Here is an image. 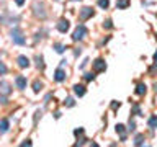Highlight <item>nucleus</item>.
<instances>
[{
  "mask_svg": "<svg viewBox=\"0 0 157 147\" xmlns=\"http://www.w3.org/2000/svg\"><path fill=\"white\" fill-rule=\"evenodd\" d=\"M74 91H75V95L84 96V95H85V87H82V85H74Z\"/></svg>",
  "mask_w": 157,
  "mask_h": 147,
  "instance_id": "nucleus-12",
  "label": "nucleus"
},
{
  "mask_svg": "<svg viewBox=\"0 0 157 147\" xmlns=\"http://www.w3.org/2000/svg\"><path fill=\"white\" fill-rule=\"evenodd\" d=\"M93 16V8H90V7H84L80 10V13H79V18H80L82 21L88 20V18H92Z\"/></svg>",
  "mask_w": 157,
  "mask_h": 147,
  "instance_id": "nucleus-3",
  "label": "nucleus"
},
{
  "mask_svg": "<svg viewBox=\"0 0 157 147\" xmlns=\"http://www.w3.org/2000/svg\"><path fill=\"white\" fill-rule=\"evenodd\" d=\"M41 88H43V82H39V80H35V82H33V90H35L36 93H38Z\"/></svg>",
  "mask_w": 157,
  "mask_h": 147,
  "instance_id": "nucleus-14",
  "label": "nucleus"
},
{
  "mask_svg": "<svg viewBox=\"0 0 157 147\" xmlns=\"http://www.w3.org/2000/svg\"><path fill=\"white\" fill-rule=\"evenodd\" d=\"M85 36H87V28L84 25H79L77 26V30L74 31V35H72V39L79 41V39H84Z\"/></svg>",
  "mask_w": 157,
  "mask_h": 147,
  "instance_id": "nucleus-2",
  "label": "nucleus"
},
{
  "mask_svg": "<svg viewBox=\"0 0 157 147\" xmlns=\"http://www.w3.org/2000/svg\"><path fill=\"white\" fill-rule=\"evenodd\" d=\"M56 51L59 52V54H61V52H64V46H62V44H56Z\"/></svg>",
  "mask_w": 157,
  "mask_h": 147,
  "instance_id": "nucleus-24",
  "label": "nucleus"
},
{
  "mask_svg": "<svg viewBox=\"0 0 157 147\" xmlns=\"http://www.w3.org/2000/svg\"><path fill=\"white\" fill-rule=\"evenodd\" d=\"M116 132H120L121 141H126V131H124V126H123V124H118L116 126Z\"/></svg>",
  "mask_w": 157,
  "mask_h": 147,
  "instance_id": "nucleus-13",
  "label": "nucleus"
},
{
  "mask_svg": "<svg viewBox=\"0 0 157 147\" xmlns=\"http://www.w3.org/2000/svg\"><path fill=\"white\" fill-rule=\"evenodd\" d=\"M136 93L137 95H144V93H146V85H144V83H139L137 88H136Z\"/></svg>",
  "mask_w": 157,
  "mask_h": 147,
  "instance_id": "nucleus-16",
  "label": "nucleus"
},
{
  "mask_svg": "<svg viewBox=\"0 0 157 147\" xmlns=\"http://www.w3.org/2000/svg\"><path fill=\"white\" fill-rule=\"evenodd\" d=\"M12 39H13V43H15V44H20V46L26 43V39L23 38V33H21L18 28H15V30L12 31Z\"/></svg>",
  "mask_w": 157,
  "mask_h": 147,
  "instance_id": "nucleus-1",
  "label": "nucleus"
},
{
  "mask_svg": "<svg viewBox=\"0 0 157 147\" xmlns=\"http://www.w3.org/2000/svg\"><path fill=\"white\" fill-rule=\"evenodd\" d=\"M74 2H77V0H74Z\"/></svg>",
  "mask_w": 157,
  "mask_h": 147,
  "instance_id": "nucleus-32",
  "label": "nucleus"
},
{
  "mask_svg": "<svg viewBox=\"0 0 157 147\" xmlns=\"http://www.w3.org/2000/svg\"><path fill=\"white\" fill-rule=\"evenodd\" d=\"M93 69H95V72H103L107 69V64H105L103 59H97V61L93 62Z\"/></svg>",
  "mask_w": 157,
  "mask_h": 147,
  "instance_id": "nucleus-5",
  "label": "nucleus"
},
{
  "mask_svg": "<svg viewBox=\"0 0 157 147\" xmlns=\"http://www.w3.org/2000/svg\"><path fill=\"white\" fill-rule=\"evenodd\" d=\"M66 105H67V106H74V105H75V102H74V98H67V100H66Z\"/></svg>",
  "mask_w": 157,
  "mask_h": 147,
  "instance_id": "nucleus-22",
  "label": "nucleus"
},
{
  "mask_svg": "<svg viewBox=\"0 0 157 147\" xmlns=\"http://www.w3.org/2000/svg\"><path fill=\"white\" fill-rule=\"evenodd\" d=\"M149 126H151V127H156L157 126V116H152L151 119H149Z\"/></svg>",
  "mask_w": 157,
  "mask_h": 147,
  "instance_id": "nucleus-20",
  "label": "nucleus"
},
{
  "mask_svg": "<svg viewBox=\"0 0 157 147\" xmlns=\"http://www.w3.org/2000/svg\"><path fill=\"white\" fill-rule=\"evenodd\" d=\"M8 126H10L8 119H2V121H0V134H3V132L8 131Z\"/></svg>",
  "mask_w": 157,
  "mask_h": 147,
  "instance_id": "nucleus-11",
  "label": "nucleus"
},
{
  "mask_svg": "<svg viewBox=\"0 0 157 147\" xmlns=\"http://www.w3.org/2000/svg\"><path fill=\"white\" fill-rule=\"evenodd\" d=\"M10 83H8V82H5V80H2L0 82V93H2V95H10Z\"/></svg>",
  "mask_w": 157,
  "mask_h": 147,
  "instance_id": "nucleus-6",
  "label": "nucleus"
},
{
  "mask_svg": "<svg viewBox=\"0 0 157 147\" xmlns=\"http://www.w3.org/2000/svg\"><path fill=\"white\" fill-rule=\"evenodd\" d=\"M33 8H35V15H36V16H39V18H44V16H46L44 5H43V3H38V2H35Z\"/></svg>",
  "mask_w": 157,
  "mask_h": 147,
  "instance_id": "nucleus-4",
  "label": "nucleus"
},
{
  "mask_svg": "<svg viewBox=\"0 0 157 147\" xmlns=\"http://www.w3.org/2000/svg\"><path fill=\"white\" fill-rule=\"evenodd\" d=\"M26 146H31V141H25V142H21V147H26Z\"/></svg>",
  "mask_w": 157,
  "mask_h": 147,
  "instance_id": "nucleus-29",
  "label": "nucleus"
},
{
  "mask_svg": "<svg viewBox=\"0 0 157 147\" xmlns=\"http://www.w3.org/2000/svg\"><path fill=\"white\" fill-rule=\"evenodd\" d=\"M36 66H38V69H44V62H43V56H36Z\"/></svg>",
  "mask_w": 157,
  "mask_h": 147,
  "instance_id": "nucleus-15",
  "label": "nucleus"
},
{
  "mask_svg": "<svg viewBox=\"0 0 157 147\" xmlns=\"http://www.w3.org/2000/svg\"><path fill=\"white\" fill-rule=\"evenodd\" d=\"M98 5H100L101 8H108V5H110V0H98Z\"/></svg>",
  "mask_w": 157,
  "mask_h": 147,
  "instance_id": "nucleus-19",
  "label": "nucleus"
},
{
  "mask_svg": "<svg viewBox=\"0 0 157 147\" xmlns=\"http://www.w3.org/2000/svg\"><path fill=\"white\" fill-rule=\"evenodd\" d=\"M3 74H7V67L3 62H0V75H3Z\"/></svg>",
  "mask_w": 157,
  "mask_h": 147,
  "instance_id": "nucleus-21",
  "label": "nucleus"
},
{
  "mask_svg": "<svg viewBox=\"0 0 157 147\" xmlns=\"http://www.w3.org/2000/svg\"><path fill=\"white\" fill-rule=\"evenodd\" d=\"M15 83H16V87L20 88V90H23V88H26V79L23 75H18L15 79Z\"/></svg>",
  "mask_w": 157,
  "mask_h": 147,
  "instance_id": "nucleus-8",
  "label": "nucleus"
},
{
  "mask_svg": "<svg viewBox=\"0 0 157 147\" xmlns=\"http://www.w3.org/2000/svg\"><path fill=\"white\" fill-rule=\"evenodd\" d=\"M64 79H66V72L59 67V69L56 70V74H54V80H56V82H62Z\"/></svg>",
  "mask_w": 157,
  "mask_h": 147,
  "instance_id": "nucleus-10",
  "label": "nucleus"
},
{
  "mask_svg": "<svg viewBox=\"0 0 157 147\" xmlns=\"http://www.w3.org/2000/svg\"><path fill=\"white\" fill-rule=\"evenodd\" d=\"M136 129V124H134V121H129V131H134Z\"/></svg>",
  "mask_w": 157,
  "mask_h": 147,
  "instance_id": "nucleus-26",
  "label": "nucleus"
},
{
  "mask_svg": "<svg viewBox=\"0 0 157 147\" xmlns=\"http://www.w3.org/2000/svg\"><path fill=\"white\" fill-rule=\"evenodd\" d=\"M142 142H144V136H142V134L136 136V141H134V144H136V146H142Z\"/></svg>",
  "mask_w": 157,
  "mask_h": 147,
  "instance_id": "nucleus-18",
  "label": "nucleus"
},
{
  "mask_svg": "<svg viewBox=\"0 0 157 147\" xmlns=\"http://www.w3.org/2000/svg\"><path fill=\"white\" fill-rule=\"evenodd\" d=\"M128 5H129V2H128V0H118V2H116L118 8H126Z\"/></svg>",
  "mask_w": 157,
  "mask_h": 147,
  "instance_id": "nucleus-17",
  "label": "nucleus"
},
{
  "mask_svg": "<svg viewBox=\"0 0 157 147\" xmlns=\"http://www.w3.org/2000/svg\"><path fill=\"white\" fill-rule=\"evenodd\" d=\"M111 108H113V110H118V108H120V103H118V102H113L111 103Z\"/></svg>",
  "mask_w": 157,
  "mask_h": 147,
  "instance_id": "nucleus-27",
  "label": "nucleus"
},
{
  "mask_svg": "<svg viewBox=\"0 0 157 147\" xmlns=\"http://www.w3.org/2000/svg\"><path fill=\"white\" fill-rule=\"evenodd\" d=\"M133 111L136 113V114H139V116H141V108L137 106V105H134V108H133Z\"/></svg>",
  "mask_w": 157,
  "mask_h": 147,
  "instance_id": "nucleus-25",
  "label": "nucleus"
},
{
  "mask_svg": "<svg viewBox=\"0 0 157 147\" xmlns=\"http://www.w3.org/2000/svg\"><path fill=\"white\" fill-rule=\"evenodd\" d=\"M15 2H16V5H18V7H21L23 3H25V0H15Z\"/></svg>",
  "mask_w": 157,
  "mask_h": 147,
  "instance_id": "nucleus-30",
  "label": "nucleus"
},
{
  "mask_svg": "<svg viewBox=\"0 0 157 147\" xmlns=\"http://www.w3.org/2000/svg\"><path fill=\"white\" fill-rule=\"evenodd\" d=\"M154 61H156V62H157V51H156V52H154Z\"/></svg>",
  "mask_w": 157,
  "mask_h": 147,
  "instance_id": "nucleus-31",
  "label": "nucleus"
},
{
  "mask_svg": "<svg viewBox=\"0 0 157 147\" xmlns=\"http://www.w3.org/2000/svg\"><path fill=\"white\" fill-rule=\"evenodd\" d=\"M57 30L61 31V33H67V30H69V21L61 20L59 23H57Z\"/></svg>",
  "mask_w": 157,
  "mask_h": 147,
  "instance_id": "nucleus-9",
  "label": "nucleus"
},
{
  "mask_svg": "<svg viewBox=\"0 0 157 147\" xmlns=\"http://www.w3.org/2000/svg\"><path fill=\"white\" fill-rule=\"evenodd\" d=\"M84 79H85L87 82H90V80H93V79H95V75H93V74H85V77H84Z\"/></svg>",
  "mask_w": 157,
  "mask_h": 147,
  "instance_id": "nucleus-23",
  "label": "nucleus"
},
{
  "mask_svg": "<svg viewBox=\"0 0 157 147\" xmlns=\"http://www.w3.org/2000/svg\"><path fill=\"white\" fill-rule=\"evenodd\" d=\"M16 62H18V66H20L21 69H26V67L30 66V59H28L26 56H18Z\"/></svg>",
  "mask_w": 157,
  "mask_h": 147,
  "instance_id": "nucleus-7",
  "label": "nucleus"
},
{
  "mask_svg": "<svg viewBox=\"0 0 157 147\" xmlns=\"http://www.w3.org/2000/svg\"><path fill=\"white\" fill-rule=\"evenodd\" d=\"M111 21H110V20H107V21H105V28H108V30H110V28H111Z\"/></svg>",
  "mask_w": 157,
  "mask_h": 147,
  "instance_id": "nucleus-28",
  "label": "nucleus"
}]
</instances>
